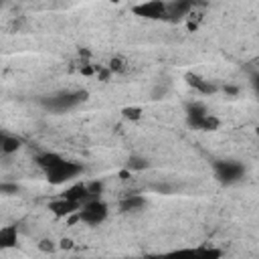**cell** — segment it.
<instances>
[{
  "label": "cell",
  "instance_id": "cell-23",
  "mask_svg": "<svg viewBox=\"0 0 259 259\" xmlns=\"http://www.w3.org/2000/svg\"><path fill=\"white\" fill-rule=\"evenodd\" d=\"M121 69H123V61H121L119 57L111 59V63H109V71H121Z\"/></svg>",
  "mask_w": 259,
  "mask_h": 259
},
{
  "label": "cell",
  "instance_id": "cell-1",
  "mask_svg": "<svg viewBox=\"0 0 259 259\" xmlns=\"http://www.w3.org/2000/svg\"><path fill=\"white\" fill-rule=\"evenodd\" d=\"M87 99V91L77 89V91H55L51 95H45L40 99L42 107L53 111V113H65L69 109H75Z\"/></svg>",
  "mask_w": 259,
  "mask_h": 259
},
{
  "label": "cell",
  "instance_id": "cell-14",
  "mask_svg": "<svg viewBox=\"0 0 259 259\" xmlns=\"http://www.w3.org/2000/svg\"><path fill=\"white\" fill-rule=\"evenodd\" d=\"M206 113H208V111H206V105L200 103V101H190V103L186 105L188 121H192V119H200V117H204Z\"/></svg>",
  "mask_w": 259,
  "mask_h": 259
},
{
  "label": "cell",
  "instance_id": "cell-24",
  "mask_svg": "<svg viewBox=\"0 0 259 259\" xmlns=\"http://www.w3.org/2000/svg\"><path fill=\"white\" fill-rule=\"evenodd\" d=\"M251 85H253V89H255V93L259 95V73H255V75L251 77Z\"/></svg>",
  "mask_w": 259,
  "mask_h": 259
},
{
  "label": "cell",
  "instance_id": "cell-20",
  "mask_svg": "<svg viewBox=\"0 0 259 259\" xmlns=\"http://www.w3.org/2000/svg\"><path fill=\"white\" fill-rule=\"evenodd\" d=\"M140 115H142L140 107H125L123 109V117H127V119H140Z\"/></svg>",
  "mask_w": 259,
  "mask_h": 259
},
{
  "label": "cell",
  "instance_id": "cell-21",
  "mask_svg": "<svg viewBox=\"0 0 259 259\" xmlns=\"http://www.w3.org/2000/svg\"><path fill=\"white\" fill-rule=\"evenodd\" d=\"M38 249L45 251V253H53V251H55V243H53L51 239H42V241L38 243Z\"/></svg>",
  "mask_w": 259,
  "mask_h": 259
},
{
  "label": "cell",
  "instance_id": "cell-3",
  "mask_svg": "<svg viewBox=\"0 0 259 259\" xmlns=\"http://www.w3.org/2000/svg\"><path fill=\"white\" fill-rule=\"evenodd\" d=\"M156 259H221V251L214 247H190L164 253Z\"/></svg>",
  "mask_w": 259,
  "mask_h": 259
},
{
  "label": "cell",
  "instance_id": "cell-10",
  "mask_svg": "<svg viewBox=\"0 0 259 259\" xmlns=\"http://www.w3.org/2000/svg\"><path fill=\"white\" fill-rule=\"evenodd\" d=\"M192 127H196V130H204V132H214V130H219V125H221V121H219V117H214V115H210V113H206L204 117H200V119H192V121H188Z\"/></svg>",
  "mask_w": 259,
  "mask_h": 259
},
{
  "label": "cell",
  "instance_id": "cell-8",
  "mask_svg": "<svg viewBox=\"0 0 259 259\" xmlns=\"http://www.w3.org/2000/svg\"><path fill=\"white\" fill-rule=\"evenodd\" d=\"M63 198H67V200H73V202H79V204H83V202H87L89 200V192H87V184H73L71 188H67L65 192H63Z\"/></svg>",
  "mask_w": 259,
  "mask_h": 259
},
{
  "label": "cell",
  "instance_id": "cell-15",
  "mask_svg": "<svg viewBox=\"0 0 259 259\" xmlns=\"http://www.w3.org/2000/svg\"><path fill=\"white\" fill-rule=\"evenodd\" d=\"M0 148L4 154H14L18 148H20V140L14 138V136H8V134H2V140H0Z\"/></svg>",
  "mask_w": 259,
  "mask_h": 259
},
{
  "label": "cell",
  "instance_id": "cell-12",
  "mask_svg": "<svg viewBox=\"0 0 259 259\" xmlns=\"http://www.w3.org/2000/svg\"><path fill=\"white\" fill-rule=\"evenodd\" d=\"M16 243H18L16 229L14 227H4L0 231V247L2 249H10V247H16Z\"/></svg>",
  "mask_w": 259,
  "mask_h": 259
},
{
  "label": "cell",
  "instance_id": "cell-17",
  "mask_svg": "<svg viewBox=\"0 0 259 259\" xmlns=\"http://www.w3.org/2000/svg\"><path fill=\"white\" fill-rule=\"evenodd\" d=\"M186 79H188V83H190L192 87H196L200 93H212V91H214V85H210L208 81L200 79L198 75H188Z\"/></svg>",
  "mask_w": 259,
  "mask_h": 259
},
{
  "label": "cell",
  "instance_id": "cell-16",
  "mask_svg": "<svg viewBox=\"0 0 259 259\" xmlns=\"http://www.w3.org/2000/svg\"><path fill=\"white\" fill-rule=\"evenodd\" d=\"M148 166H150V162H148L144 156H138V154H132V156L127 158V162H125V168H127V170H134V172L146 170Z\"/></svg>",
  "mask_w": 259,
  "mask_h": 259
},
{
  "label": "cell",
  "instance_id": "cell-2",
  "mask_svg": "<svg viewBox=\"0 0 259 259\" xmlns=\"http://www.w3.org/2000/svg\"><path fill=\"white\" fill-rule=\"evenodd\" d=\"M245 166L237 160H219L214 162V176L221 184H235L243 178Z\"/></svg>",
  "mask_w": 259,
  "mask_h": 259
},
{
  "label": "cell",
  "instance_id": "cell-22",
  "mask_svg": "<svg viewBox=\"0 0 259 259\" xmlns=\"http://www.w3.org/2000/svg\"><path fill=\"white\" fill-rule=\"evenodd\" d=\"M0 190H2V194H10V192H12V194H16V192H18V186H16V184L2 182V184H0Z\"/></svg>",
  "mask_w": 259,
  "mask_h": 259
},
{
  "label": "cell",
  "instance_id": "cell-11",
  "mask_svg": "<svg viewBox=\"0 0 259 259\" xmlns=\"http://www.w3.org/2000/svg\"><path fill=\"white\" fill-rule=\"evenodd\" d=\"M146 204V198L140 196V194H130L125 196L121 202H119V208L125 210V212H136V210H142Z\"/></svg>",
  "mask_w": 259,
  "mask_h": 259
},
{
  "label": "cell",
  "instance_id": "cell-13",
  "mask_svg": "<svg viewBox=\"0 0 259 259\" xmlns=\"http://www.w3.org/2000/svg\"><path fill=\"white\" fill-rule=\"evenodd\" d=\"M61 160H63V158H61L59 154H55V152H42V154L36 156V162H38L40 168H45V172L51 170L53 166H57Z\"/></svg>",
  "mask_w": 259,
  "mask_h": 259
},
{
  "label": "cell",
  "instance_id": "cell-9",
  "mask_svg": "<svg viewBox=\"0 0 259 259\" xmlns=\"http://www.w3.org/2000/svg\"><path fill=\"white\" fill-rule=\"evenodd\" d=\"M190 10H192L190 2H170V4H166V18L178 20V18L186 16Z\"/></svg>",
  "mask_w": 259,
  "mask_h": 259
},
{
  "label": "cell",
  "instance_id": "cell-25",
  "mask_svg": "<svg viewBox=\"0 0 259 259\" xmlns=\"http://www.w3.org/2000/svg\"><path fill=\"white\" fill-rule=\"evenodd\" d=\"M61 247H63V249H71V247H73V241H71V239H63V241H61Z\"/></svg>",
  "mask_w": 259,
  "mask_h": 259
},
{
  "label": "cell",
  "instance_id": "cell-19",
  "mask_svg": "<svg viewBox=\"0 0 259 259\" xmlns=\"http://www.w3.org/2000/svg\"><path fill=\"white\" fill-rule=\"evenodd\" d=\"M166 93H168V85H162V83H158V85L152 89V93H150V95H152V99H154V101H158V99H162Z\"/></svg>",
  "mask_w": 259,
  "mask_h": 259
},
{
  "label": "cell",
  "instance_id": "cell-6",
  "mask_svg": "<svg viewBox=\"0 0 259 259\" xmlns=\"http://www.w3.org/2000/svg\"><path fill=\"white\" fill-rule=\"evenodd\" d=\"M134 12L144 18H166V2H160V0L144 2L134 6Z\"/></svg>",
  "mask_w": 259,
  "mask_h": 259
},
{
  "label": "cell",
  "instance_id": "cell-18",
  "mask_svg": "<svg viewBox=\"0 0 259 259\" xmlns=\"http://www.w3.org/2000/svg\"><path fill=\"white\" fill-rule=\"evenodd\" d=\"M101 190H103V184H101V182H97V180H93V182H89V184H87V192H89V200H91V198H99V194H101Z\"/></svg>",
  "mask_w": 259,
  "mask_h": 259
},
{
  "label": "cell",
  "instance_id": "cell-5",
  "mask_svg": "<svg viewBox=\"0 0 259 259\" xmlns=\"http://www.w3.org/2000/svg\"><path fill=\"white\" fill-rule=\"evenodd\" d=\"M107 217V204L101 202L99 198H91L87 202H83L81 210H79V221L87 223V225H99L103 223Z\"/></svg>",
  "mask_w": 259,
  "mask_h": 259
},
{
  "label": "cell",
  "instance_id": "cell-7",
  "mask_svg": "<svg viewBox=\"0 0 259 259\" xmlns=\"http://www.w3.org/2000/svg\"><path fill=\"white\" fill-rule=\"evenodd\" d=\"M81 206H83V204L73 202V200H67V198H61V200H55V202L49 204V208H51L57 217H69V214H73V212H79Z\"/></svg>",
  "mask_w": 259,
  "mask_h": 259
},
{
  "label": "cell",
  "instance_id": "cell-26",
  "mask_svg": "<svg viewBox=\"0 0 259 259\" xmlns=\"http://www.w3.org/2000/svg\"><path fill=\"white\" fill-rule=\"evenodd\" d=\"M225 91H227V93H231V95H235V93H237L239 89H237L235 85H229V87H225Z\"/></svg>",
  "mask_w": 259,
  "mask_h": 259
},
{
  "label": "cell",
  "instance_id": "cell-4",
  "mask_svg": "<svg viewBox=\"0 0 259 259\" xmlns=\"http://www.w3.org/2000/svg\"><path fill=\"white\" fill-rule=\"evenodd\" d=\"M81 172H83V166H81V164L69 162V160L63 158L57 166H53L51 170H47V178H49V182H53V184H63V182H67V180L79 176Z\"/></svg>",
  "mask_w": 259,
  "mask_h": 259
}]
</instances>
